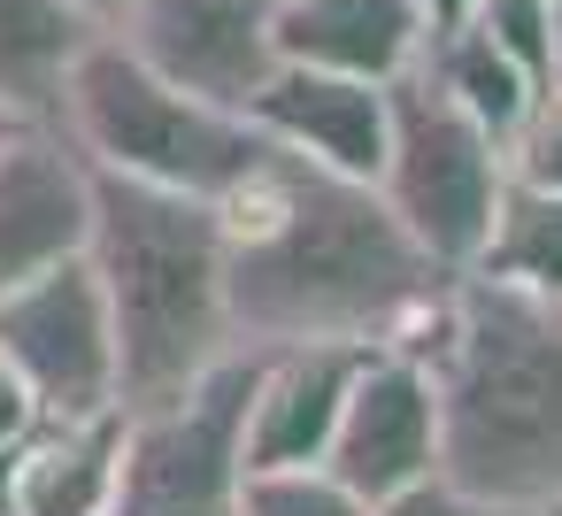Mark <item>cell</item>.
Here are the masks:
<instances>
[{"mask_svg": "<svg viewBox=\"0 0 562 516\" xmlns=\"http://www.w3.org/2000/svg\"><path fill=\"white\" fill-rule=\"evenodd\" d=\"M9 132H16V124H9V116H0V139H9Z\"/></svg>", "mask_w": 562, "mask_h": 516, "instance_id": "83f0119b", "label": "cell"}, {"mask_svg": "<svg viewBox=\"0 0 562 516\" xmlns=\"http://www.w3.org/2000/svg\"><path fill=\"white\" fill-rule=\"evenodd\" d=\"M232 347H416L454 285L362 178H331L262 139V162L216 193Z\"/></svg>", "mask_w": 562, "mask_h": 516, "instance_id": "6da1fadb", "label": "cell"}, {"mask_svg": "<svg viewBox=\"0 0 562 516\" xmlns=\"http://www.w3.org/2000/svg\"><path fill=\"white\" fill-rule=\"evenodd\" d=\"M547 9H554V0H470L462 24H477V32L539 86V78H547Z\"/></svg>", "mask_w": 562, "mask_h": 516, "instance_id": "ffe728a7", "label": "cell"}, {"mask_svg": "<svg viewBox=\"0 0 562 516\" xmlns=\"http://www.w3.org/2000/svg\"><path fill=\"white\" fill-rule=\"evenodd\" d=\"M232 516H370V501H355L339 478L301 462V470H247Z\"/></svg>", "mask_w": 562, "mask_h": 516, "instance_id": "ac0fdd59", "label": "cell"}, {"mask_svg": "<svg viewBox=\"0 0 562 516\" xmlns=\"http://www.w3.org/2000/svg\"><path fill=\"white\" fill-rule=\"evenodd\" d=\"M247 124L270 147H285V155H301V162H316L331 178H362L370 186L378 155H385V86L278 63L262 78V93L247 101Z\"/></svg>", "mask_w": 562, "mask_h": 516, "instance_id": "8fae6325", "label": "cell"}, {"mask_svg": "<svg viewBox=\"0 0 562 516\" xmlns=\"http://www.w3.org/2000/svg\"><path fill=\"white\" fill-rule=\"evenodd\" d=\"M70 9H78V16H86L93 32H109V24L124 16V0H70Z\"/></svg>", "mask_w": 562, "mask_h": 516, "instance_id": "d4e9b609", "label": "cell"}, {"mask_svg": "<svg viewBox=\"0 0 562 516\" xmlns=\"http://www.w3.org/2000/svg\"><path fill=\"white\" fill-rule=\"evenodd\" d=\"M270 16H278V0H124V16L109 24V40L132 47L178 93L247 116V101L278 70Z\"/></svg>", "mask_w": 562, "mask_h": 516, "instance_id": "ba28073f", "label": "cell"}, {"mask_svg": "<svg viewBox=\"0 0 562 516\" xmlns=\"http://www.w3.org/2000/svg\"><path fill=\"white\" fill-rule=\"evenodd\" d=\"M378 201L401 216V232L439 262V270H470L493 201L508 186L501 170V139L477 132L424 70L385 86V155H378Z\"/></svg>", "mask_w": 562, "mask_h": 516, "instance_id": "5b68a950", "label": "cell"}, {"mask_svg": "<svg viewBox=\"0 0 562 516\" xmlns=\"http://www.w3.org/2000/svg\"><path fill=\"white\" fill-rule=\"evenodd\" d=\"M539 86H554V93H562V0L547 9V78H539Z\"/></svg>", "mask_w": 562, "mask_h": 516, "instance_id": "cb8c5ba5", "label": "cell"}, {"mask_svg": "<svg viewBox=\"0 0 562 516\" xmlns=\"http://www.w3.org/2000/svg\"><path fill=\"white\" fill-rule=\"evenodd\" d=\"M501 170L516 186H539V193H562V93L539 86L531 109L516 116V132L501 139Z\"/></svg>", "mask_w": 562, "mask_h": 516, "instance_id": "d6986e66", "label": "cell"}, {"mask_svg": "<svg viewBox=\"0 0 562 516\" xmlns=\"http://www.w3.org/2000/svg\"><path fill=\"white\" fill-rule=\"evenodd\" d=\"M370 516H508V508H493V501H477V493H462V485H447V478H424V485L378 501Z\"/></svg>", "mask_w": 562, "mask_h": 516, "instance_id": "44dd1931", "label": "cell"}, {"mask_svg": "<svg viewBox=\"0 0 562 516\" xmlns=\"http://www.w3.org/2000/svg\"><path fill=\"white\" fill-rule=\"evenodd\" d=\"M40 424V401L24 393V378L0 362V447H24V431Z\"/></svg>", "mask_w": 562, "mask_h": 516, "instance_id": "7402d4cb", "label": "cell"}, {"mask_svg": "<svg viewBox=\"0 0 562 516\" xmlns=\"http://www.w3.org/2000/svg\"><path fill=\"white\" fill-rule=\"evenodd\" d=\"M462 278H485V285L531 293V301H562V193H539V186L508 178Z\"/></svg>", "mask_w": 562, "mask_h": 516, "instance_id": "2e32d148", "label": "cell"}, {"mask_svg": "<svg viewBox=\"0 0 562 516\" xmlns=\"http://www.w3.org/2000/svg\"><path fill=\"white\" fill-rule=\"evenodd\" d=\"M431 378L439 478L531 516L562 493V301L454 278L408 347Z\"/></svg>", "mask_w": 562, "mask_h": 516, "instance_id": "7a4b0ae2", "label": "cell"}, {"mask_svg": "<svg viewBox=\"0 0 562 516\" xmlns=\"http://www.w3.org/2000/svg\"><path fill=\"white\" fill-rule=\"evenodd\" d=\"M416 70H424V78H431V86H439L470 124H477V132H493V139H508V132H516V116H524V109H531V93H539V86H531V78H524V70H516L485 32H477V24L431 32Z\"/></svg>", "mask_w": 562, "mask_h": 516, "instance_id": "e0dca14e", "label": "cell"}, {"mask_svg": "<svg viewBox=\"0 0 562 516\" xmlns=\"http://www.w3.org/2000/svg\"><path fill=\"white\" fill-rule=\"evenodd\" d=\"M86 40H93V24L70 0H0V116L55 124V93Z\"/></svg>", "mask_w": 562, "mask_h": 516, "instance_id": "9a60e30c", "label": "cell"}, {"mask_svg": "<svg viewBox=\"0 0 562 516\" xmlns=\"http://www.w3.org/2000/svg\"><path fill=\"white\" fill-rule=\"evenodd\" d=\"M531 516H562V493H554V501H547V508H531Z\"/></svg>", "mask_w": 562, "mask_h": 516, "instance_id": "4316f807", "label": "cell"}, {"mask_svg": "<svg viewBox=\"0 0 562 516\" xmlns=\"http://www.w3.org/2000/svg\"><path fill=\"white\" fill-rule=\"evenodd\" d=\"M86 270H93L101 309H109L116 401L124 408L186 393L209 362L232 355L224 216H216V201L93 170Z\"/></svg>", "mask_w": 562, "mask_h": 516, "instance_id": "3957f363", "label": "cell"}, {"mask_svg": "<svg viewBox=\"0 0 562 516\" xmlns=\"http://www.w3.org/2000/svg\"><path fill=\"white\" fill-rule=\"evenodd\" d=\"M0 362L24 378L40 416H101L116 401V339L86 255L0 293Z\"/></svg>", "mask_w": 562, "mask_h": 516, "instance_id": "52a82bcc", "label": "cell"}, {"mask_svg": "<svg viewBox=\"0 0 562 516\" xmlns=\"http://www.w3.org/2000/svg\"><path fill=\"white\" fill-rule=\"evenodd\" d=\"M416 16H424V32H454L470 16V0H416Z\"/></svg>", "mask_w": 562, "mask_h": 516, "instance_id": "603a6c76", "label": "cell"}, {"mask_svg": "<svg viewBox=\"0 0 562 516\" xmlns=\"http://www.w3.org/2000/svg\"><path fill=\"white\" fill-rule=\"evenodd\" d=\"M255 347L209 362L186 393L124 408V462H116V516H232L247 478V401H255Z\"/></svg>", "mask_w": 562, "mask_h": 516, "instance_id": "8992f818", "label": "cell"}, {"mask_svg": "<svg viewBox=\"0 0 562 516\" xmlns=\"http://www.w3.org/2000/svg\"><path fill=\"white\" fill-rule=\"evenodd\" d=\"M324 478H339L355 501H393L424 478H439V416H431V378L408 347H370L339 424L324 439Z\"/></svg>", "mask_w": 562, "mask_h": 516, "instance_id": "9c48e42d", "label": "cell"}, {"mask_svg": "<svg viewBox=\"0 0 562 516\" xmlns=\"http://www.w3.org/2000/svg\"><path fill=\"white\" fill-rule=\"evenodd\" d=\"M0 516H16V447H0Z\"/></svg>", "mask_w": 562, "mask_h": 516, "instance_id": "484cf974", "label": "cell"}, {"mask_svg": "<svg viewBox=\"0 0 562 516\" xmlns=\"http://www.w3.org/2000/svg\"><path fill=\"white\" fill-rule=\"evenodd\" d=\"M93 170L55 124H16L0 139V293L86 255Z\"/></svg>", "mask_w": 562, "mask_h": 516, "instance_id": "30bf717a", "label": "cell"}, {"mask_svg": "<svg viewBox=\"0 0 562 516\" xmlns=\"http://www.w3.org/2000/svg\"><path fill=\"white\" fill-rule=\"evenodd\" d=\"M278 63L331 70V78H370L393 86L424 63V16L416 0H278Z\"/></svg>", "mask_w": 562, "mask_h": 516, "instance_id": "4fadbf2b", "label": "cell"}, {"mask_svg": "<svg viewBox=\"0 0 562 516\" xmlns=\"http://www.w3.org/2000/svg\"><path fill=\"white\" fill-rule=\"evenodd\" d=\"M370 347H270L247 401V470H301L324 462V439L339 424V401L355 385Z\"/></svg>", "mask_w": 562, "mask_h": 516, "instance_id": "7c38bea8", "label": "cell"}, {"mask_svg": "<svg viewBox=\"0 0 562 516\" xmlns=\"http://www.w3.org/2000/svg\"><path fill=\"white\" fill-rule=\"evenodd\" d=\"M55 132L86 155V170L170 186V193H201V201L232 193L262 162V132L247 116L178 93L132 47H116L109 32H93L78 47L70 78L55 93Z\"/></svg>", "mask_w": 562, "mask_h": 516, "instance_id": "277c9868", "label": "cell"}, {"mask_svg": "<svg viewBox=\"0 0 562 516\" xmlns=\"http://www.w3.org/2000/svg\"><path fill=\"white\" fill-rule=\"evenodd\" d=\"M124 408L40 416L16 447V516H116Z\"/></svg>", "mask_w": 562, "mask_h": 516, "instance_id": "5bb4252c", "label": "cell"}]
</instances>
